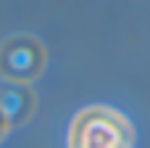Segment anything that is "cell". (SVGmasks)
Segmentation results:
<instances>
[{
	"label": "cell",
	"instance_id": "obj_1",
	"mask_svg": "<svg viewBox=\"0 0 150 148\" xmlns=\"http://www.w3.org/2000/svg\"><path fill=\"white\" fill-rule=\"evenodd\" d=\"M69 148H134V130L121 111L90 106L74 117Z\"/></svg>",
	"mask_w": 150,
	"mask_h": 148
},
{
	"label": "cell",
	"instance_id": "obj_2",
	"mask_svg": "<svg viewBox=\"0 0 150 148\" xmlns=\"http://www.w3.org/2000/svg\"><path fill=\"white\" fill-rule=\"evenodd\" d=\"M45 69V48L29 34L8 37L0 45V77L11 85H24L40 77Z\"/></svg>",
	"mask_w": 150,
	"mask_h": 148
},
{
	"label": "cell",
	"instance_id": "obj_3",
	"mask_svg": "<svg viewBox=\"0 0 150 148\" xmlns=\"http://www.w3.org/2000/svg\"><path fill=\"white\" fill-rule=\"evenodd\" d=\"M0 109L8 124H21L34 109V95L24 85H8L5 90H0Z\"/></svg>",
	"mask_w": 150,
	"mask_h": 148
},
{
	"label": "cell",
	"instance_id": "obj_4",
	"mask_svg": "<svg viewBox=\"0 0 150 148\" xmlns=\"http://www.w3.org/2000/svg\"><path fill=\"white\" fill-rule=\"evenodd\" d=\"M8 127H11V124H8V119H5V114H3V109H0V140L5 138V132H8Z\"/></svg>",
	"mask_w": 150,
	"mask_h": 148
}]
</instances>
